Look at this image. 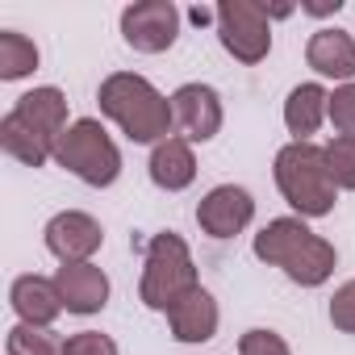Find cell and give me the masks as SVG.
<instances>
[{"label":"cell","mask_w":355,"mask_h":355,"mask_svg":"<svg viewBox=\"0 0 355 355\" xmlns=\"http://www.w3.org/2000/svg\"><path fill=\"white\" fill-rule=\"evenodd\" d=\"M101 113L113 117L121 125V134L130 142H163L175 125V113H171V101L146 80V76H134V71H113L105 76L101 92Z\"/></svg>","instance_id":"cell-1"},{"label":"cell","mask_w":355,"mask_h":355,"mask_svg":"<svg viewBox=\"0 0 355 355\" xmlns=\"http://www.w3.org/2000/svg\"><path fill=\"white\" fill-rule=\"evenodd\" d=\"M255 259L280 268V272H284L293 284H301V288H318V284L330 280L338 255H334V247H330L322 234H313L301 218H276V222H268V226L255 234Z\"/></svg>","instance_id":"cell-2"},{"label":"cell","mask_w":355,"mask_h":355,"mask_svg":"<svg viewBox=\"0 0 355 355\" xmlns=\"http://www.w3.org/2000/svg\"><path fill=\"white\" fill-rule=\"evenodd\" d=\"M276 189L301 218H326L334 209V180L326 167V146L313 142H288L276 155Z\"/></svg>","instance_id":"cell-3"},{"label":"cell","mask_w":355,"mask_h":355,"mask_svg":"<svg viewBox=\"0 0 355 355\" xmlns=\"http://www.w3.org/2000/svg\"><path fill=\"white\" fill-rule=\"evenodd\" d=\"M197 263H193V251L180 234H155L146 243V259H142V284H138V297L142 305L159 309V313H171L189 293H197Z\"/></svg>","instance_id":"cell-4"},{"label":"cell","mask_w":355,"mask_h":355,"mask_svg":"<svg viewBox=\"0 0 355 355\" xmlns=\"http://www.w3.org/2000/svg\"><path fill=\"white\" fill-rule=\"evenodd\" d=\"M55 163L92 189H109L121 175V150L96 117H80L63 130V138L55 142Z\"/></svg>","instance_id":"cell-5"},{"label":"cell","mask_w":355,"mask_h":355,"mask_svg":"<svg viewBox=\"0 0 355 355\" xmlns=\"http://www.w3.org/2000/svg\"><path fill=\"white\" fill-rule=\"evenodd\" d=\"M218 38L239 63H259L272 51V17L255 0H222L218 5Z\"/></svg>","instance_id":"cell-6"},{"label":"cell","mask_w":355,"mask_h":355,"mask_svg":"<svg viewBox=\"0 0 355 355\" xmlns=\"http://www.w3.org/2000/svg\"><path fill=\"white\" fill-rule=\"evenodd\" d=\"M121 38L142 55H159L180 38V9L171 0H138L121 13Z\"/></svg>","instance_id":"cell-7"},{"label":"cell","mask_w":355,"mask_h":355,"mask_svg":"<svg viewBox=\"0 0 355 355\" xmlns=\"http://www.w3.org/2000/svg\"><path fill=\"white\" fill-rule=\"evenodd\" d=\"M101 243H105L101 222L80 214V209H63V214H55L46 222V251L59 263H92Z\"/></svg>","instance_id":"cell-8"},{"label":"cell","mask_w":355,"mask_h":355,"mask_svg":"<svg viewBox=\"0 0 355 355\" xmlns=\"http://www.w3.org/2000/svg\"><path fill=\"white\" fill-rule=\"evenodd\" d=\"M251 218H255V201L239 184H218L197 205V222L209 239H234L239 230L251 226Z\"/></svg>","instance_id":"cell-9"},{"label":"cell","mask_w":355,"mask_h":355,"mask_svg":"<svg viewBox=\"0 0 355 355\" xmlns=\"http://www.w3.org/2000/svg\"><path fill=\"white\" fill-rule=\"evenodd\" d=\"M171 113H175V125L184 130L189 142H209L222 130V101H218V92L209 84H184V88H175Z\"/></svg>","instance_id":"cell-10"},{"label":"cell","mask_w":355,"mask_h":355,"mask_svg":"<svg viewBox=\"0 0 355 355\" xmlns=\"http://www.w3.org/2000/svg\"><path fill=\"white\" fill-rule=\"evenodd\" d=\"M55 288L63 297V309L67 313H101L105 301H109V276L96 268V263H63L55 272Z\"/></svg>","instance_id":"cell-11"},{"label":"cell","mask_w":355,"mask_h":355,"mask_svg":"<svg viewBox=\"0 0 355 355\" xmlns=\"http://www.w3.org/2000/svg\"><path fill=\"white\" fill-rule=\"evenodd\" d=\"M305 63L326 80H355V38L347 30H318L305 46Z\"/></svg>","instance_id":"cell-12"},{"label":"cell","mask_w":355,"mask_h":355,"mask_svg":"<svg viewBox=\"0 0 355 355\" xmlns=\"http://www.w3.org/2000/svg\"><path fill=\"white\" fill-rule=\"evenodd\" d=\"M13 113H17L34 134H42L51 146H55V142L63 138V130H67V96H63L59 88H34V92L17 96Z\"/></svg>","instance_id":"cell-13"},{"label":"cell","mask_w":355,"mask_h":355,"mask_svg":"<svg viewBox=\"0 0 355 355\" xmlns=\"http://www.w3.org/2000/svg\"><path fill=\"white\" fill-rule=\"evenodd\" d=\"M9 301H13L17 318H21V322H30V326H51V322L63 313V297H59L55 280H46V276H34V272L13 280V293H9Z\"/></svg>","instance_id":"cell-14"},{"label":"cell","mask_w":355,"mask_h":355,"mask_svg":"<svg viewBox=\"0 0 355 355\" xmlns=\"http://www.w3.org/2000/svg\"><path fill=\"white\" fill-rule=\"evenodd\" d=\"M167 322H171L175 343H209L218 334V301L205 288H197L167 313Z\"/></svg>","instance_id":"cell-15"},{"label":"cell","mask_w":355,"mask_h":355,"mask_svg":"<svg viewBox=\"0 0 355 355\" xmlns=\"http://www.w3.org/2000/svg\"><path fill=\"white\" fill-rule=\"evenodd\" d=\"M150 180L167 193H180L197 180V159H193L189 138H163L150 150Z\"/></svg>","instance_id":"cell-16"},{"label":"cell","mask_w":355,"mask_h":355,"mask_svg":"<svg viewBox=\"0 0 355 355\" xmlns=\"http://www.w3.org/2000/svg\"><path fill=\"white\" fill-rule=\"evenodd\" d=\"M330 117V92L322 84H297L284 101V125L288 134H297V142H309V134H318V125Z\"/></svg>","instance_id":"cell-17"},{"label":"cell","mask_w":355,"mask_h":355,"mask_svg":"<svg viewBox=\"0 0 355 355\" xmlns=\"http://www.w3.org/2000/svg\"><path fill=\"white\" fill-rule=\"evenodd\" d=\"M0 146H5L17 163H26V167H42V163L55 159V146L42 134H34L17 113H9L5 121H0Z\"/></svg>","instance_id":"cell-18"},{"label":"cell","mask_w":355,"mask_h":355,"mask_svg":"<svg viewBox=\"0 0 355 355\" xmlns=\"http://www.w3.org/2000/svg\"><path fill=\"white\" fill-rule=\"evenodd\" d=\"M38 67V46L17 34V30H5L0 34V80H21Z\"/></svg>","instance_id":"cell-19"},{"label":"cell","mask_w":355,"mask_h":355,"mask_svg":"<svg viewBox=\"0 0 355 355\" xmlns=\"http://www.w3.org/2000/svg\"><path fill=\"white\" fill-rule=\"evenodd\" d=\"M9 355H63V343L55 338L51 326H30V322H17L9 330Z\"/></svg>","instance_id":"cell-20"},{"label":"cell","mask_w":355,"mask_h":355,"mask_svg":"<svg viewBox=\"0 0 355 355\" xmlns=\"http://www.w3.org/2000/svg\"><path fill=\"white\" fill-rule=\"evenodd\" d=\"M326 167H330V180L334 189L355 193V138H330L326 142Z\"/></svg>","instance_id":"cell-21"},{"label":"cell","mask_w":355,"mask_h":355,"mask_svg":"<svg viewBox=\"0 0 355 355\" xmlns=\"http://www.w3.org/2000/svg\"><path fill=\"white\" fill-rule=\"evenodd\" d=\"M330 121L343 138H355V84H343L330 92Z\"/></svg>","instance_id":"cell-22"},{"label":"cell","mask_w":355,"mask_h":355,"mask_svg":"<svg viewBox=\"0 0 355 355\" xmlns=\"http://www.w3.org/2000/svg\"><path fill=\"white\" fill-rule=\"evenodd\" d=\"M330 322H334V330L355 334V280H347V284L334 288V297H330Z\"/></svg>","instance_id":"cell-23"},{"label":"cell","mask_w":355,"mask_h":355,"mask_svg":"<svg viewBox=\"0 0 355 355\" xmlns=\"http://www.w3.org/2000/svg\"><path fill=\"white\" fill-rule=\"evenodd\" d=\"M239 355H293L276 330H247L239 338Z\"/></svg>","instance_id":"cell-24"},{"label":"cell","mask_w":355,"mask_h":355,"mask_svg":"<svg viewBox=\"0 0 355 355\" xmlns=\"http://www.w3.org/2000/svg\"><path fill=\"white\" fill-rule=\"evenodd\" d=\"M63 355H117V343L101 330H80L63 343Z\"/></svg>","instance_id":"cell-25"},{"label":"cell","mask_w":355,"mask_h":355,"mask_svg":"<svg viewBox=\"0 0 355 355\" xmlns=\"http://www.w3.org/2000/svg\"><path fill=\"white\" fill-rule=\"evenodd\" d=\"M338 9H343V0H305L301 5V13H309V17H330Z\"/></svg>","instance_id":"cell-26"},{"label":"cell","mask_w":355,"mask_h":355,"mask_svg":"<svg viewBox=\"0 0 355 355\" xmlns=\"http://www.w3.org/2000/svg\"><path fill=\"white\" fill-rule=\"evenodd\" d=\"M189 17H193L197 26H205V21H218V9H205V5H197V9H193Z\"/></svg>","instance_id":"cell-27"}]
</instances>
